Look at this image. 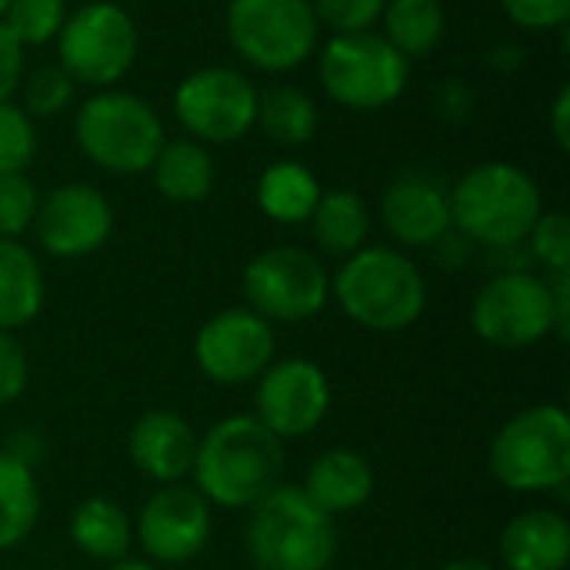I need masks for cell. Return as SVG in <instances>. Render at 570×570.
I'll return each instance as SVG.
<instances>
[{"label":"cell","mask_w":570,"mask_h":570,"mask_svg":"<svg viewBox=\"0 0 570 570\" xmlns=\"http://www.w3.org/2000/svg\"><path fill=\"white\" fill-rule=\"evenodd\" d=\"M190 474L207 504L227 511L254 508L281 484L284 441L274 438L254 414L224 417L197 441Z\"/></svg>","instance_id":"cell-1"},{"label":"cell","mask_w":570,"mask_h":570,"mask_svg":"<svg viewBox=\"0 0 570 570\" xmlns=\"http://www.w3.org/2000/svg\"><path fill=\"white\" fill-rule=\"evenodd\" d=\"M448 197L451 227L484 250L524 244L534 220L544 214L538 180L511 160H484L471 167Z\"/></svg>","instance_id":"cell-2"},{"label":"cell","mask_w":570,"mask_h":570,"mask_svg":"<svg viewBox=\"0 0 570 570\" xmlns=\"http://www.w3.org/2000/svg\"><path fill=\"white\" fill-rule=\"evenodd\" d=\"M337 307L364 331H407L428 307V281L421 267L394 247H361L331 277Z\"/></svg>","instance_id":"cell-3"},{"label":"cell","mask_w":570,"mask_h":570,"mask_svg":"<svg viewBox=\"0 0 570 570\" xmlns=\"http://www.w3.org/2000/svg\"><path fill=\"white\" fill-rule=\"evenodd\" d=\"M73 140L77 150L104 174L137 177L150 170L167 140V127L147 97L107 87L80 100L73 114Z\"/></svg>","instance_id":"cell-4"},{"label":"cell","mask_w":570,"mask_h":570,"mask_svg":"<svg viewBox=\"0 0 570 570\" xmlns=\"http://www.w3.org/2000/svg\"><path fill=\"white\" fill-rule=\"evenodd\" d=\"M244 541L261 570H327L337 554L334 518L294 484H277L250 508Z\"/></svg>","instance_id":"cell-5"},{"label":"cell","mask_w":570,"mask_h":570,"mask_svg":"<svg viewBox=\"0 0 570 570\" xmlns=\"http://www.w3.org/2000/svg\"><path fill=\"white\" fill-rule=\"evenodd\" d=\"M491 474L521 494L564 491L570 481V417L561 404L518 411L491 441Z\"/></svg>","instance_id":"cell-6"},{"label":"cell","mask_w":570,"mask_h":570,"mask_svg":"<svg viewBox=\"0 0 570 570\" xmlns=\"http://www.w3.org/2000/svg\"><path fill=\"white\" fill-rule=\"evenodd\" d=\"M57 63L77 87H117L140 53V30L120 0H90L67 13L57 33Z\"/></svg>","instance_id":"cell-7"},{"label":"cell","mask_w":570,"mask_h":570,"mask_svg":"<svg viewBox=\"0 0 570 570\" xmlns=\"http://www.w3.org/2000/svg\"><path fill=\"white\" fill-rule=\"evenodd\" d=\"M317 80L337 107L374 114L404 97L411 60H404L377 30L341 33L317 47Z\"/></svg>","instance_id":"cell-8"},{"label":"cell","mask_w":570,"mask_h":570,"mask_svg":"<svg viewBox=\"0 0 570 570\" xmlns=\"http://www.w3.org/2000/svg\"><path fill=\"white\" fill-rule=\"evenodd\" d=\"M224 30L234 53L261 73H287L321 47L311 0H230Z\"/></svg>","instance_id":"cell-9"},{"label":"cell","mask_w":570,"mask_h":570,"mask_svg":"<svg viewBox=\"0 0 570 570\" xmlns=\"http://www.w3.org/2000/svg\"><path fill=\"white\" fill-rule=\"evenodd\" d=\"M244 301L254 314L277 324L317 317L331 301V274L314 250L284 244L261 250L240 277Z\"/></svg>","instance_id":"cell-10"},{"label":"cell","mask_w":570,"mask_h":570,"mask_svg":"<svg viewBox=\"0 0 570 570\" xmlns=\"http://www.w3.org/2000/svg\"><path fill=\"white\" fill-rule=\"evenodd\" d=\"M170 107H174V120L190 140L237 144L254 130L257 87L237 67L207 63L180 77Z\"/></svg>","instance_id":"cell-11"},{"label":"cell","mask_w":570,"mask_h":570,"mask_svg":"<svg viewBox=\"0 0 570 570\" xmlns=\"http://www.w3.org/2000/svg\"><path fill=\"white\" fill-rule=\"evenodd\" d=\"M471 327L481 341L521 351L554 334V297L534 271H498L471 304Z\"/></svg>","instance_id":"cell-12"},{"label":"cell","mask_w":570,"mask_h":570,"mask_svg":"<svg viewBox=\"0 0 570 570\" xmlns=\"http://www.w3.org/2000/svg\"><path fill=\"white\" fill-rule=\"evenodd\" d=\"M274 327L250 307L217 311L194 337V361L200 374L220 387H240L257 381L274 364Z\"/></svg>","instance_id":"cell-13"},{"label":"cell","mask_w":570,"mask_h":570,"mask_svg":"<svg viewBox=\"0 0 570 570\" xmlns=\"http://www.w3.org/2000/svg\"><path fill=\"white\" fill-rule=\"evenodd\" d=\"M43 254L57 261H80L97 254L114 234V207L104 190L83 180L57 184L40 197L33 227Z\"/></svg>","instance_id":"cell-14"},{"label":"cell","mask_w":570,"mask_h":570,"mask_svg":"<svg viewBox=\"0 0 570 570\" xmlns=\"http://www.w3.org/2000/svg\"><path fill=\"white\" fill-rule=\"evenodd\" d=\"M254 417L281 441L304 438L317 431L331 411V381L307 357L274 361L257 377Z\"/></svg>","instance_id":"cell-15"},{"label":"cell","mask_w":570,"mask_h":570,"mask_svg":"<svg viewBox=\"0 0 570 570\" xmlns=\"http://www.w3.org/2000/svg\"><path fill=\"white\" fill-rule=\"evenodd\" d=\"M210 504L197 488L160 484L134 521V538L157 564H187L204 554L210 541Z\"/></svg>","instance_id":"cell-16"},{"label":"cell","mask_w":570,"mask_h":570,"mask_svg":"<svg viewBox=\"0 0 570 570\" xmlns=\"http://www.w3.org/2000/svg\"><path fill=\"white\" fill-rule=\"evenodd\" d=\"M381 224L401 247H434L451 230V197L438 177L404 170L381 194Z\"/></svg>","instance_id":"cell-17"},{"label":"cell","mask_w":570,"mask_h":570,"mask_svg":"<svg viewBox=\"0 0 570 570\" xmlns=\"http://www.w3.org/2000/svg\"><path fill=\"white\" fill-rule=\"evenodd\" d=\"M197 431L177 411H147L134 421L127 451L134 468L157 484H180L194 471Z\"/></svg>","instance_id":"cell-18"},{"label":"cell","mask_w":570,"mask_h":570,"mask_svg":"<svg viewBox=\"0 0 570 570\" xmlns=\"http://www.w3.org/2000/svg\"><path fill=\"white\" fill-rule=\"evenodd\" d=\"M301 491L331 518L351 514L371 501L374 468L364 454H357L351 448H331L311 464Z\"/></svg>","instance_id":"cell-19"},{"label":"cell","mask_w":570,"mask_h":570,"mask_svg":"<svg viewBox=\"0 0 570 570\" xmlns=\"http://www.w3.org/2000/svg\"><path fill=\"white\" fill-rule=\"evenodd\" d=\"M508 570H564L570 561V524L558 511H524L501 534Z\"/></svg>","instance_id":"cell-20"},{"label":"cell","mask_w":570,"mask_h":570,"mask_svg":"<svg viewBox=\"0 0 570 570\" xmlns=\"http://www.w3.org/2000/svg\"><path fill=\"white\" fill-rule=\"evenodd\" d=\"M154 187L170 204H200L217 184V164L207 144L190 137H167L150 164Z\"/></svg>","instance_id":"cell-21"},{"label":"cell","mask_w":570,"mask_h":570,"mask_svg":"<svg viewBox=\"0 0 570 570\" xmlns=\"http://www.w3.org/2000/svg\"><path fill=\"white\" fill-rule=\"evenodd\" d=\"M47 284L37 254L20 244L0 237V331L27 327L43 311Z\"/></svg>","instance_id":"cell-22"},{"label":"cell","mask_w":570,"mask_h":570,"mask_svg":"<svg viewBox=\"0 0 570 570\" xmlns=\"http://www.w3.org/2000/svg\"><path fill=\"white\" fill-rule=\"evenodd\" d=\"M324 187L317 180V174L301 164V160H274L264 167L261 180H257V207L267 220L274 224H307L317 200H321Z\"/></svg>","instance_id":"cell-23"},{"label":"cell","mask_w":570,"mask_h":570,"mask_svg":"<svg viewBox=\"0 0 570 570\" xmlns=\"http://www.w3.org/2000/svg\"><path fill=\"white\" fill-rule=\"evenodd\" d=\"M70 541L73 548L100 564H117L127 558L134 544V521L110 498H83L70 514Z\"/></svg>","instance_id":"cell-24"},{"label":"cell","mask_w":570,"mask_h":570,"mask_svg":"<svg viewBox=\"0 0 570 570\" xmlns=\"http://www.w3.org/2000/svg\"><path fill=\"white\" fill-rule=\"evenodd\" d=\"M311 237L327 257H351L354 250L367 247L371 234V210L357 190L337 187L324 190L314 214H311Z\"/></svg>","instance_id":"cell-25"},{"label":"cell","mask_w":570,"mask_h":570,"mask_svg":"<svg viewBox=\"0 0 570 570\" xmlns=\"http://www.w3.org/2000/svg\"><path fill=\"white\" fill-rule=\"evenodd\" d=\"M377 27H381L377 33L404 60L414 63L441 47L448 33V10L444 0H387Z\"/></svg>","instance_id":"cell-26"},{"label":"cell","mask_w":570,"mask_h":570,"mask_svg":"<svg viewBox=\"0 0 570 570\" xmlns=\"http://www.w3.org/2000/svg\"><path fill=\"white\" fill-rule=\"evenodd\" d=\"M267 140L281 147H304L321 127L317 100L297 83H271L257 90V120Z\"/></svg>","instance_id":"cell-27"},{"label":"cell","mask_w":570,"mask_h":570,"mask_svg":"<svg viewBox=\"0 0 570 570\" xmlns=\"http://www.w3.org/2000/svg\"><path fill=\"white\" fill-rule=\"evenodd\" d=\"M40 518V488L27 458L0 451V551L20 548Z\"/></svg>","instance_id":"cell-28"},{"label":"cell","mask_w":570,"mask_h":570,"mask_svg":"<svg viewBox=\"0 0 570 570\" xmlns=\"http://www.w3.org/2000/svg\"><path fill=\"white\" fill-rule=\"evenodd\" d=\"M67 13H70L67 0H10L0 20L27 50V47L53 43Z\"/></svg>","instance_id":"cell-29"},{"label":"cell","mask_w":570,"mask_h":570,"mask_svg":"<svg viewBox=\"0 0 570 570\" xmlns=\"http://www.w3.org/2000/svg\"><path fill=\"white\" fill-rule=\"evenodd\" d=\"M17 90H20V107L33 120L63 114L77 97V83L67 77V70L60 63H43V67L23 70V80Z\"/></svg>","instance_id":"cell-30"},{"label":"cell","mask_w":570,"mask_h":570,"mask_svg":"<svg viewBox=\"0 0 570 570\" xmlns=\"http://www.w3.org/2000/svg\"><path fill=\"white\" fill-rule=\"evenodd\" d=\"M37 157V124L13 104L0 100V174H27Z\"/></svg>","instance_id":"cell-31"},{"label":"cell","mask_w":570,"mask_h":570,"mask_svg":"<svg viewBox=\"0 0 570 570\" xmlns=\"http://www.w3.org/2000/svg\"><path fill=\"white\" fill-rule=\"evenodd\" d=\"M528 254L534 264H541L548 274H570V220L564 210H544L528 240Z\"/></svg>","instance_id":"cell-32"},{"label":"cell","mask_w":570,"mask_h":570,"mask_svg":"<svg viewBox=\"0 0 570 570\" xmlns=\"http://www.w3.org/2000/svg\"><path fill=\"white\" fill-rule=\"evenodd\" d=\"M40 194L27 174H0V237L20 240L37 217Z\"/></svg>","instance_id":"cell-33"},{"label":"cell","mask_w":570,"mask_h":570,"mask_svg":"<svg viewBox=\"0 0 570 570\" xmlns=\"http://www.w3.org/2000/svg\"><path fill=\"white\" fill-rule=\"evenodd\" d=\"M384 3L387 0H311L321 30H331V37L377 30Z\"/></svg>","instance_id":"cell-34"},{"label":"cell","mask_w":570,"mask_h":570,"mask_svg":"<svg viewBox=\"0 0 570 570\" xmlns=\"http://www.w3.org/2000/svg\"><path fill=\"white\" fill-rule=\"evenodd\" d=\"M504 17L528 33L564 30L570 20V0H501Z\"/></svg>","instance_id":"cell-35"},{"label":"cell","mask_w":570,"mask_h":570,"mask_svg":"<svg viewBox=\"0 0 570 570\" xmlns=\"http://www.w3.org/2000/svg\"><path fill=\"white\" fill-rule=\"evenodd\" d=\"M27 377H30V367H27V354L20 341L10 331H0V407L13 404L23 394Z\"/></svg>","instance_id":"cell-36"},{"label":"cell","mask_w":570,"mask_h":570,"mask_svg":"<svg viewBox=\"0 0 570 570\" xmlns=\"http://www.w3.org/2000/svg\"><path fill=\"white\" fill-rule=\"evenodd\" d=\"M23 47L0 20V100H13L20 80H23Z\"/></svg>","instance_id":"cell-37"},{"label":"cell","mask_w":570,"mask_h":570,"mask_svg":"<svg viewBox=\"0 0 570 570\" xmlns=\"http://www.w3.org/2000/svg\"><path fill=\"white\" fill-rule=\"evenodd\" d=\"M434 110H438L444 120L461 124V120H468V117L474 114V90L464 87L461 80H448V83L438 90V97H434Z\"/></svg>","instance_id":"cell-38"},{"label":"cell","mask_w":570,"mask_h":570,"mask_svg":"<svg viewBox=\"0 0 570 570\" xmlns=\"http://www.w3.org/2000/svg\"><path fill=\"white\" fill-rule=\"evenodd\" d=\"M548 127H551V140L561 154L570 150V87H558L551 110H548Z\"/></svg>","instance_id":"cell-39"},{"label":"cell","mask_w":570,"mask_h":570,"mask_svg":"<svg viewBox=\"0 0 570 570\" xmlns=\"http://www.w3.org/2000/svg\"><path fill=\"white\" fill-rule=\"evenodd\" d=\"M488 60H491L498 70H518V67L524 63V47H518V43H501V47L491 50Z\"/></svg>","instance_id":"cell-40"},{"label":"cell","mask_w":570,"mask_h":570,"mask_svg":"<svg viewBox=\"0 0 570 570\" xmlns=\"http://www.w3.org/2000/svg\"><path fill=\"white\" fill-rule=\"evenodd\" d=\"M441 570H494L488 561H478V558H461V561H451Z\"/></svg>","instance_id":"cell-41"},{"label":"cell","mask_w":570,"mask_h":570,"mask_svg":"<svg viewBox=\"0 0 570 570\" xmlns=\"http://www.w3.org/2000/svg\"><path fill=\"white\" fill-rule=\"evenodd\" d=\"M110 570H157L154 564H147V561H117V564H110Z\"/></svg>","instance_id":"cell-42"},{"label":"cell","mask_w":570,"mask_h":570,"mask_svg":"<svg viewBox=\"0 0 570 570\" xmlns=\"http://www.w3.org/2000/svg\"><path fill=\"white\" fill-rule=\"evenodd\" d=\"M7 3H10V0H0V17H3V10H7Z\"/></svg>","instance_id":"cell-43"},{"label":"cell","mask_w":570,"mask_h":570,"mask_svg":"<svg viewBox=\"0 0 570 570\" xmlns=\"http://www.w3.org/2000/svg\"><path fill=\"white\" fill-rule=\"evenodd\" d=\"M120 3H124V0H120Z\"/></svg>","instance_id":"cell-44"}]
</instances>
